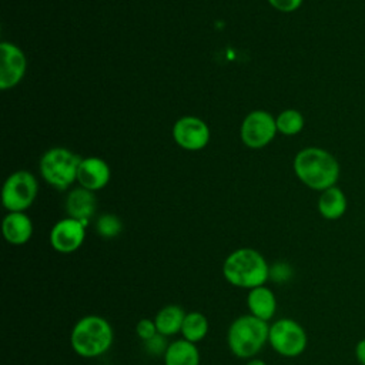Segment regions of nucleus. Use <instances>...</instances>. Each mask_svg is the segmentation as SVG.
<instances>
[{"mask_svg":"<svg viewBox=\"0 0 365 365\" xmlns=\"http://www.w3.org/2000/svg\"><path fill=\"white\" fill-rule=\"evenodd\" d=\"M278 133L284 135H295L304 128V115L294 108H287L275 118Z\"/></svg>","mask_w":365,"mask_h":365,"instance_id":"aec40b11","label":"nucleus"},{"mask_svg":"<svg viewBox=\"0 0 365 365\" xmlns=\"http://www.w3.org/2000/svg\"><path fill=\"white\" fill-rule=\"evenodd\" d=\"M173 137L180 147L197 151L208 144L210 128L201 118L185 115L175 121L173 127Z\"/></svg>","mask_w":365,"mask_h":365,"instance_id":"9d476101","label":"nucleus"},{"mask_svg":"<svg viewBox=\"0 0 365 365\" xmlns=\"http://www.w3.org/2000/svg\"><path fill=\"white\" fill-rule=\"evenodd\" d=\"M269 325L251 314L235 318L227 332L230 351L242 359L254 358L268 342Z\"/></svg>","mask_w":365,"mask_h":365,"instance_id":"20e7f679","label":"nucleus"},{"mask_svg":"<svg viewBox=\"0 0 365 365\" xmlns=\"http://www.w3.org/2000/svg\"><path fill=\"white\" fill-rule=\"evenodd\" d=\"M348 208V201L345 192L334 185L321 191L318 198V211L325 220H338L341 218Z\"/></svg>","mask_w":365,"mask_h":365,"instance_id":"dca6fc26","label":"nucleus"},{"mask_svg":"<svg viewBox=\"0 0 365 365\" xmlns=\"http://www.w3.org/2000/svg\"><path fill=\"white\" fill-rule=\"evenodd\" d=\"M241 140L247 147L261 148L272 141L277 130L275 118L262 110L250 113L241 125Z\"/></svg>","mask_w":365,"mask_h":365,"instance_id":"6e6552de","label":"nucleus"},{"mask_svg":"<svg viewBox=\"0 0 365 365\" xmlns=\"http://www.w3.org/2000/svg\"><path fill=\"white\" fill-rule=\"evenodd\" d=\"M26 56L14 44L3 41L0 44V88L9 90L20 83L26 73Z\"/></svg>","mask_w":365,"mask_h":365,"instance_id":"9b49d317","label":"nucleus"},{"mask_svg":"<svg viewBox=\"0 0 365 365\" xmlns=\"http://www.w3.org/2000/svg\"><path fill=\"white\" fill-rule=\"evenodd\" d=\"M207 332H208V319L204 314L197 311L185 314V318L182 321V327L180 331L184 339L195 344L204 339Z\"/></svg>","mask_w":365,"mask_h":365,"instance_id":"6ab92c4d","label":"nucleus"},{"mask_svg":"<svg viewBox=\"0 0 365 365\" xmlns=\"http://www.w3.org/2000/svg\"><path fill=\"white\" fill-rule=\"evenodd\" d=\"M294 171L297 177L311 190L324 191L336 185L339 178V164L327 150L319 147H307L294 158Z\"/></svg>","mask_w":365,"mask_h":365,"instance_id":"f257e3e1","label":"nucleus"},{"mask_svg":"<svg viewBox=\"0 0 365 365\" xmlns=\"http://www.w3.org/2000/svg\"><path fill=\"white\" fill-rule=\"evenodd\" d=\"M108 180H110V167L104 160L98 157L81 158V163L77 171V181L80 187L94 192L97 190L104 188Z\"/></svg>","mask_w":365,"mask_h":365,"instance_id":"f8f14e48","label":"nucleus"},{"mask_svg":"<svg viewBox=\"0 0 365 365\" xmlns=\"http://www.w3.org/2000/svg\"><path fill=\"white\" fill-rule=\"evenodd\" d=\"M4 240L11 245H23L33 235L31 220L20 211L9 212L1 224Z\"/></svg>","mask_w":365,"mask_h":365,"instance_id":"4468645a","label":"nucleus"},{"mask_svg":"<svg viewBox=\"0 0 365 365\" xmlns=\"http://www.w3.org/2000/svg\"><path fill=\"white\" fill-rule=\"evenodd\" d=\"M292 269L287 262H277L269 267V278L275 282H285L291 278Z\"/></svg>","mask_w":365,"mask_h":365,"instance_id":"b1692460","label":"nucleus"},{"mask_svg":"<svg viewBox=\"0 0 365 365\" xmlns=\"http://www.w3.org/2000/svg\"><path fill=\"white\" fill-rule=\"evenodd\" d=\"M114 331L111 324L100 315L80 318L70 334L73 351L81 358H98L113 345Z\"/></svg>","mask_w":365,"mask_h":365,"instance_id":"7ed1b4c3","label":"nucleus"},{"mask_svg":"<svg viewBox=\"0 0 365 365\" xmlns=\"http://www.w3.org/2000/svg\"><path fill=\"white\" fill-rule=\"evenodd\" d=\"M165 338L167 336H164L161 334H157L153 338H150L147 341H143L145 352H148L153 356H158V355L164 356V354H165V351H167V348L170 345V344H167Z\"/></svg>","mask_w":365,"mask_h":365,"instance_id":"4be33fe9","label":"nucleus"},{"mask_svg":"<svg viewBox=\"0 0 365 365\" xmlns=\"http://www.w3.org/2000/svg\"><path fill=\"white\" fill-rule=\"evenodd\" d=\"M96 208L97 201L94 192L83 187L71 190L66 198V211L68 217L81 221L84 225L88 224Z\"/></svg>","mask_w":365,"mask_h":365,"instance_id":"ddd939ff","label":"nucleus"},{"mask_svg":"<svg viewBox=\"0 0 365 365\" xmlns=\"http://www.w3.org/2000/svg\"><path fill=\"white\" fill-rule=\"evenodd\" d=\"M245 365H267L262 359H258V358H251Z\"/></svg>","mask_w":365,"mask_h":365,"instance_id":"bb28decb","label":"nucleus"},{"mask_svg":"<svg viewBox=\"0 0 365 365\" xmlns=\"http://www.w3.org/2000/svg\"><path fill=\"white\" fill-rule=\"evenodd\" d=\"M135 334L138 335V338L141 341H147V339L153 338L154 335H157L158 331H157L154 319H148V318L140 319L135 325Z\"/></svg>","mask_w":365,"mask_h":365,"instance_id":"5701e85b","label":"nucleus"},{"mask_svg":"<svg viewBox=\"0 0 365 365\" xmlns=\"http://www.w3.org/2000/svg\"><path fill=\"white\" fill-rule=\"evenodd\" d=\"M164 365H200V351L184 338L173 341L164 354Z\"/></svg>","mask_w":365,"mask_h":365,"instance_id":"f3484780","label":"nucleus"},{"mask_svg":"<svg viewBox=\"0 0 365 365\" xmlns=\"http://www.w3.org/2000/svg\"><path fill=\"white\" fill-rule=\"evenodd\" d=\"M247 307L251 315L268 322L277 311V299L272 289L265 285L250 289L247 295Z\"/></svg>","mask_w":365,"mask_h":365,"instance_id":"2eb2a0df","label":"nucleus"},{"mask_svg":"<svg viewBox=\"0 0 365 365\" xmlns=\"http://www.w3.org/2000/svg\"><path fill=\"white\" fill-rule=\"evenodd\" d=\"M185 314L187 312H184L182 307L175 304L163 307L154 317V322L158 334L164 336H171L178 334L181 331Z\"/></svg>","mask_w":365,"mask_h":365,"instance_id":"a211bd4d","label":"nucleus"},{"mask_svg":"<svg viewBox=\"0 0 365 365\" xmlns=\"http://www.w3.org/2000/svg\"><path fill=\"white\" fill-rule=\"evenodd\" d=\"M222 275L231 285L250 291L269 279V265L257 250L238 248L224 259Z\"/></svg>","mask_w":365,"mask_h":365,"instance_id":"f03ea898","label":"nucleus"},{"mask_svg":"<svg viewBox=\"0 0 365 365\" xmlns=\"http://www.w3.org/2000/svg\"><path fill=\"white\" fill-rule=\"evenodd\" d=\"M37 180L29 171H16L4 182L1 202L10 212L27 210L37 195Z\"/></svg>","mask_w":365,"mask_h":365,"instance_id":"0eeeda50","label":"nucleus"},{"mask_svg":"<svg viewBox=\"0 0 365 365\" xmlns=\"http://www.w3.org/2000/svg\"><path fill=\"white\" fill-rule=\"evenodd\" d=\"M355 358L359 365H365V338L359 339L355 345Z\"/></svg>","mask_w":365,"mask_h":365,"instance_id":"a878e982","label":"nucleus"},{"mask_svg":"<svg viewBox=\"0 0 365 365\" xmlns=\"http://www.w3.org/2000/svg\"><path fill=\"white\" fill-rule=\"evenodd\" d=\"M86 227L81 221L71 217L57 221L50 231V244L60 254L77 251L86 238Z\"/></svg>","mask_w":365,"mask_h":365,"instance_id":"1a4fd4ad","label":"nucleus"},{"mask_svg":"<svg viewBox=\"0 0 365 365\" xmlns=\"http://www.w3.org/2000/svg\"><path fill=\"white\" fill-rule=\"evenodd\" d=\"M96 231L103 238H115L123 231V222L114 214H103L96 222Z\"/></svg>","mask_w":365,"mask_h":365,"instance_id":"412c9836","label":"nucleus"},{"mask_svg":"<svg viewBox=\"0 0 365 365\" xmlns=\"http://www.w3.org/2000/svg\"><path fill=\"white\" fill-rule=\"evenodd\" d=\"M81 158L67 148H51L40 160L41 177L54 188L66 190L77 181Z\"/></svg>","mask_w":365,"mask_h":365,"instance_id":"39448f33","label":"nucleus"},{"mask_svg":"<svg viewBox=\"0 0 365 365\" xmlns=\"http://www.w3.org/2000/svg\"><path fill=\"white\" fill-rule=\"evenodd\" d=\"M269 4L279 11H295L302 4V0H268Z\"/></svg>","mask_w":365,"mask_h":365,"instance_id":"393cba45","label":"nucleus"},{"mask_svg":"<svg viewBox=\"0 0 365 365\" xmlns=\"http://www.w3.org/2000/svg\"><path fill=\"white\" fill-rule=\"evenodd\" d=\"M268 344L285 358L299 356L308 344V336L301 324L291 318H281L269 325Z\"/></svg>","mask_w":365,"mask_h":365,"instance_id":"423d86ee","label":"nucleus"}]
</instances>
